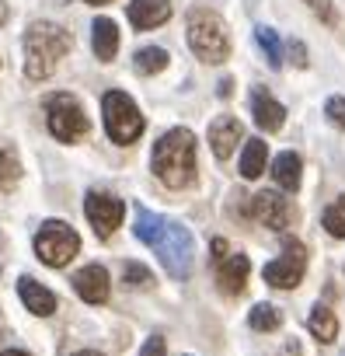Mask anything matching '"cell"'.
Here are the masks:
<instances>
[{"label":"cell","instance_id":"15","mask_svg":"<svg viewBox=\"0 0 345 356\" xmlns=\"http://www.w3.org/2000/svg\"><path fill=\"white\" fill-rule=\"evenodd\" d=\"M74 290L87 304H105L108 300V273H105V266H84L74 276Z\"/></svg>","mask_w":345,"mask_h":356},{"label":"cell","instance_id":"31","mask_svg":"<svg viewBox=\"0 0 345 356\" xmlns=\"http://www.w3.org/2000/svg\"><path fill=\"white\" fill-rule=\"evenodd\" d=\"M230 91H234V81H230V77H227V81H220L217 95H220V98H230Z\"/></svg>","mask_w":345,"mask_h":356},{"label":"cell","instance_id":"26","mask_svg":"<svg viewBox=\"0 0 345 356\" xmlns=\"http://www.w3.org/2000/svg\"><path fill=\"white\" fill-rule=\"evenodd\" d=\"M122 276H126V283H129V286H143V290H150V286H153L150 269H146V266H140V262H126V266H122Z\"/></svg>","mask_w":345,"mask_h":356},{"label":"cell","instance_id":"24","mask_svg":"<svg viewBox=\"0 0 345 356\" xmlns=\"http://www.w3.org/2000/svg\"><path fill=\"white\" fill-rule=\"evenodd\" d=\"M133 60H136V74H160V70L167 67V53H164V49H157V46L140 49Z\"/></svg>","mask_w":345,"mask_h":356},{"label":"cell","instance_id":"25","mask_svg":"<svg viewBox=\"0 0 345 356\" xmlns=\"http://www.w3.org/2000/svg\"><path fill=\"white\" fill-rule=\"evenodd\" d=\"M324 231L331 234V238H345V196H338L328 210H324Z\"/></svg>","mask_w":345,"mask_h":356},{"label":"cell","instance_id":"1","mask_svg":"<svg viewBox=\"0 0 345 356\" xmlns=\"http://www.w3.org/2000/svg\"><path fill=\"white\" fill-rule=\"evenodd\" d=\"M133 231H136V238L143 245H150L160 255L164 269L175 276V280H185L189 276L192 255H196V241H192L189 227H182L175 220H164V217H157L150 210H136V227Z\"/></svg>","mask_w":345,"mask_h":356},{"label":"cell","instance_id":"29","mask_svg":"<svg viewBox=\"0 0 345 356\" xmlns=\"http://www.w3.org/2000/svg\"><path fill=\"white\" fill-rule=\"evenodd\" d=\"M140 356H164V339H160V335L146 339V342H143V349H140Z\"/></svg>","mask_w":345,"mask_h":356},{"label":"cell","instance_id":"7","mask_svg":"<svg viewBox=\"0 0 345 356\" xmlns=\"http://www.w3.org/2000/svg\"><path fill=\"white\" fill-rule=\"evenodd\" d=\"M77 248H81V238H77V231H74L70 224H63V220H46V224L39 227V234H35V255H39L46 266H53V269L67 266V262L77 255Z\"/></svg>","mask_w":345,"mask_h":356},{"label":"cell","instance_id":"12","mask_svg":"<svg viewBox=\"0 0 345 356\" xmlns=\"http://www.w3.org/2000/svg\"><path fill=\"white\" fill-rule=\"evenodd\" d=\"M126 15H129L136 32H150V29H160L171 18V0H133L126 8Z\"/></svg>","mask_w":345,"mask_h":356},{"label":"cell","instance_id":"11","mask_svg":"<svg viewBox=\"0 0 345 356\" xmlns=\"http://www.w3.org/2000/svg\"><path fill=\"white\" fill-rule=\"evenodd\" d=\"M251 217L258 220V224H265L269 231H286L289 227V220H293V207H289V200H283L279 193H258L255 200H251Z\"/></svg>","mask_w":345,"mask_h":356},{"label":"cell","instance_id":"19","mask_svg":"<svg viewBox=\"0 0 345 356\" xmlns=\"http://www.w3.org/2000/svg\"><path fill=\"white\" fill-rule=\"evenodd\" d=\"M307 328H310V335H314L317 342H335V335H338V318H335V311H331L328 304H314V311H310V318H307Z\"/></svg>","mask_w":345,"mask_h":356},{"label":"cell","instance_id":"32","mask_svg":"<svg viewBox=\"0 0 345 356\" xmlns=\"http://www.w3.org/2000/svg\"><path fill=\"white\" fill-rule=\"evenodd\" d=\"M8 15H11V11H8V4H4V0H0V25L8 22Z\"/></svg>","mask_w":345,"mask_h":356},{"label":"cell","instance_id":"8","mask_svg":"<svg viewBox=\"0 0 345 356\" xmlns=\"http://www.w3.org/2000/svg\"><path fill=\"white\" fill-rule=\"evenodd\" d=\"M303 273H307V248H303L296 238H286L283 255L262 269L265 283L276 286V290H293V286H300Z\"/></svg>","mask_w":345,"mask_h":356},{"label":"cell","instance_id":"16","mask_svg":"<svg viewBox=\"0 0 345 356\" xmlns=\"http://www.w3.org/2000/svg\"><path fill=\"white\" fill-rule=\"evenodd\" d=\"M18 297H22L25 307H28L32 314H39V318H46V314L56 311V293L46 290V286H42L39 280H32V276H22V280H18Z\"/></svg>","mask_w":345,"mask_h":356},{"label":"cell","instance_id":"33","mask_svg":"<svg viewBox=\"0 0 345 356\" xmlns=\"http://www.w3.org/2000/svg\"><path fill=\"white\" fill-rule=\"evenodd\" d=\"M0 356H28V353H22V349H8V353H0Z\"/></svg>","mask_w":345,"mask_h":356},{"label":"cell","instance_id":"9","mask_svg":"<svg viewBox=\"0 0 345 356\" xmlns=\"http://www.w3.org/2000/svg\"><path fill=\"white\" fill-rule=\"evenodd\" d=\"M213 269H217V283H220L224 293H241L244 283H248L251 262H248V255L230 252V245L224 238H217L213 241Z\"/></svg>","mask_w":345,"mask_h":356},{"label":"cell","instance_id":"36","mask_svg":"<svg viewBox=\"0 0 345 356\" xmlns=\"http://www.w3.org/2000/svg\"><path fill=\"white\" fill-rule=\"evenodd\" d=\"M0 328H4V321H0Z\"/></svg>","mask_w":345,"mask_h":356},{"label":"cell","instance_id":"20","mask_svg":"<svg viewBox=\"0 0 345 356\" xmlns=\"http://www.w3.org/2000/svg\"><path fill=\"white\" fill-rule=\"evenodd\" d=\"M265 157H269L265 140H248L244 143V154H241V175L244 178H258L265 171Z\"/></svg>","mask_w":345,"mask_h":356},{"label":"cell","instance_id":"34","mask_svg":"<svg viewBox=\"0 0 345 356\" xmlns=\"http://www.w3.org/2000/svg\"><path fill=\"white\" fill-rule=\"evenodd\" d=\"M74 356H101V353H94V349H81V353H74Z\"/></svg>","mask_w":345,"mask_h":356},{"label":"cell","instance_id":"2","mask_svg":"<svg viewBox=\"0 0 345 356\" xmlns=\"http://www.w3.org/2000/svg\"><path fill=\"white\" fill-rule=\"evenodd\" d=\"M153 175L167 189H185L196 178V136L189 129H167L150 154Z\"/></svg>","mask_w":345,"mask_h":356},{"label":"cell","instance_id":"37","mask_svg":"<svg viewBox=\"0 0 345 356\" xmlns=\"http://www.w3.org/2000/svg\"><path fill=\"white\" fill-rule=\"evenodd\" d=\"M342 356H345V353H342Z\"/></svg>","mask_w":345,"mask_h":356},{"label":"cell","instance_id":"23","mask_svg":"<svg viewBox=\"0 0 345 356\" xmlns=\"http://www.w3.org/2000/svg\"><path fill=\"white\" fill-rule=\"evenodd\" d=\"M248 325H251L255 332H276V328L283 325V314H279V307H272V304H255L251 314H248Z\"/></svg>","mask_w":345,"mask_h":356},{"label":"cell","instance_id":"5","mask_svg":"<svg viewBox=\"0 0 345 356\" xmlns=\"http://www.w3.org/2000/svg\"><path fill=\"white\" fill-rule=\"evenodd\" d=\"M101 112H105V129H108L112 143L129 147V143L140 140V133H143L146 122H143L136 102H133L126 91H108V95L101 98Z\"/></svg>","mask_w":345,"mask_h":356},{"label":"cell","instance_id":"13","mask_svg":"<svg viewBox=\"0 0 345 356\" xmlns=\"http://www.w3.org/2000/svg\"><path fill=\"white\" fill-rule=\"evenodd\" d=\"M248 105H251V115H255V122L265 129V133H276V129H283V122H286V108L265 91V88H251V98H248Z\"/></svg>","mask_w":345,"mask_h":356},{"label":"cell","instance_id":"27","mask_svg":"<svg viewBox=\"0 0 345 356\" xmlns=\"http://www.w3.org/2000/svg\"><path fill=\"white\" fill-rule=\"evenodd\" d=\"M303 4L324 22V25H338V11H335V4L331 0H303Z\"/></svg>","mask_w":345,"mask_h":356},{"label":"cell","instance_id":"28","mask_svg":"<svg viewBox=\"0 0 345 356\" xmlns=\"http://www.w3.org/2000/svg\"><path fill=\"white\" fill-rule=\"evenodd\" d=\"M324 115H328L338 129H345V98H342V95H331V98L324 102Z\"/></svg>","mask_w":345,"mask_h":356},{"label":"cell","instance_id":"17","mask_svg":"<svg viewBox=\"0 0 345 356\" xmlns=\"http://www.w3.org/2000/svg\"><path fill=\"white\" fill-rule=\"evenodd\" d=\"M300 171H303V164H300V157L293 150H286V154H279L272 161V178H276V186L286 189V193L300 189Z\"/></svg>","mask_w":345,"mask_h":356},{"label":"cell","instance_id":"21","mask_svg":"<svg viewBox=\"0 0 345 356\" xmlns=\"http://www.w3.org/2000/svg\"><path fill=\"white\" fill-rule=\"evenodd\" d=\"M22 182V161L11 147H0V189H15Z\"/></svg>","mask_w":345,"mask_h":356},{"label":"cell","instance_id":"18","mask_svg":"<svg viewBox=\"0 0 345 356\" xmlns=\"http://www.w3.org/2000/svg\"><path fill=\"white\" fill-rule=\"evenodd\" d=\"M91 29H94V56L98 60H112L119 53V25L112 18H98Z\"/></svg>","mask_w":345,"mask_h":356},{"label":"cell","instance_id":"14","mask_svg":"<svg viewBox=\"0 0 345 356\" xmlns=\"http://www.w3.org/2000/svg\"><path fill=\"white\" fill-rule=\"evenodd\" d=\"M241 136H244L241 122H237L234 115H220V119L210 126V147H213V157H217V161H227V157L234 154V147L241 143Z\"/></svg>","mask_w":345,"mask_h":356},{"label":"cell","instance_id":"35","mask_svg":"<svg viewBox=\"0 0 345 356\" xmlns=\"http://www.w3.org/2000/svg\"><path fill=\"white\" fill-rule=\"evenodd\" d=\"M87 4H94V8H101V4H108V0H87Z\"/></svg>","mask_w":345,"mask_h":356},{"label":"cell","instance_id":"6","mask_svg":"<svg viewBox=\"0 0 345 356\" xmlns=\"http://www.w3.org/2000/svg\"><path fill=\"white\" fill-rule=\"evenodd\" d=\"M46 126H49V133L60 143H77L91 129L81 102L74 95H67V91H56V95L46 98Z\"/></svg>","mask_w":345,"mask_h":356},{"label":"cell","instance_id":"4","mask_svg":"<svg viewBox=\"0 0 345 356\" xmlns=\"http://www.w3.org/2000/svg\"><path fill=\"white\" fill-rule=\"evenodd\" d=\"M185 32H189V49L203 63H224L230 56V35H227V25L217 11L192 8L185 18Z\"/></svg>","mask_w":345,"mask_h":356},{"label":"cell","instance_id":"3","mask_svg":"<svg viewBox=\"0 0 345 356\" xmlns=\"http://www.w3.org/2000/svg\"><path fill=\"white\" fill-rule=\"evenodd\" d=\"M67 53H70L67 29H60L53 22H35L25 32V77H32V81L49 77Z\"/></svg>","mask_w":345,"mask_h":356},{"label":"cell","instance_id":"30","mask_svg":"<svg viewBox=\"0 0 345 356\" xmlns=\"http://www.w3.org/2000/svg\"><path fill=\"white\" fill-rule=\"evenodd\" d=\"M289 60L296 63V67H307V49H303V42H289Z\"/></svg>","mask_w":345,"mask_h":356},{"label":"cell","instance_id":"22","mask_svg":"<svg viewBox=\"0 0 345 356\" xmlns=\"http://www.w3.org/2000/svg\"><path fill=\"white\" fill-rule=\"evenodd\" d=\"M255 39H258V46H262L269 67L279 70V67H283V42H279V35H276L269 25H258V29H255Z\"/></svg>","mask_w":345,"mask_h":356},{"label":"cell","instance_id":"10","mask_svg":"<svg viewBox=\"0 0 345 356\" xmlns=\"http://www.w3.org/2000/svg\"><path fill=\"white\" fill-rule=\"evenodd\" d=\"M84 213H87V220H91V227H94L98 238H112L115 227L122 224L126 207H122L119 196H108V193H98L94 189V193L84 196Z\"/></svg>","mask_w":345,"mask_h":356}]
</instances>
